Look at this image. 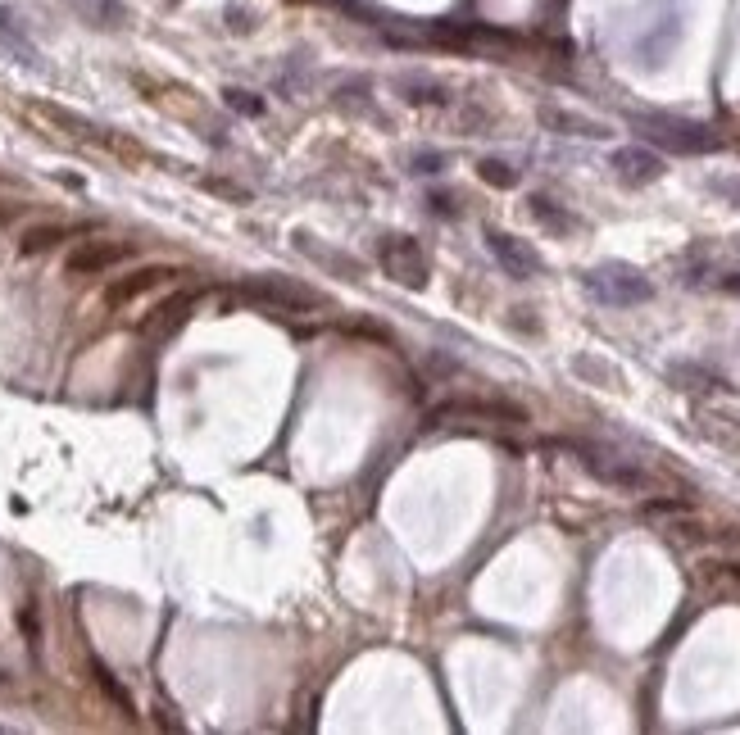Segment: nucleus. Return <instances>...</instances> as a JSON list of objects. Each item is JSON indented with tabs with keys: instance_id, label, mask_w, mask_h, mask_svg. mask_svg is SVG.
I'll return each mask as SVG.
<instances>
[{
	"instance_id": "obj_1",
	"label": "nucleus",
	"mask_w": 740,
	"mask_h": 735,
	"mask_svg": "<svg viewBox=\"0 0 740 735\" xmlns=\"http://www.w3.org/2000/svg\"><path fill=\"white\" fill-rule=\"evenodd\" d=\"M582 286L604 309H636V304L654 300V282L632 264H600L582 277Z\"/></svg>"
},
{
	"instance_id": "obj_2",
	"label": "nucleus",
	"mask_w": 740,
	"mask_h": 735,
	"mask_svg": "<svg viewBox=\"0 0 740 735\" xmlns=\"http://www.w3.org/2000/svg\"><path fill=\"white\" fill-rule=\"evenodd\" d=\"M632 128L641 132L650 146L672 150V155H709L722 141L713 137L704 123H691V118H672V114H636Z\"/></svg>"
},
{
	"instance_id": "obj_3",
	"label": "nucleus",
	"mask_w": 740,
	"mask_h": 735,
	"mask_svg": "<svg viewBox=\"0 0 740 735\" xmlns=\"http://www.w3.org/2000/svg\"><path fill=\"white\" fill-rule=\"evenodd\" d=\"M377 264H382V273L391 277L395 286H405V291H423L427 273H432L423 245H418L414 236H400V232H391V236L377 241Z\"/></svg>"
},
{
	"instance_id": "obj_4",
	"label": "nucleus",
	"mask_w": 740,
	"mask_h": 735,
	"mask_svg": "<svg viewBox=\"0 0 740 735\" xmlns=\"http://www.w3.org/2000/svg\"><path fill=\"white\" fill-rule=\"evenodd\" d=\"M241 300H255L268 314H314L318 309V295L296 277H255L241 286Z\"/></svg>"
},
{
	"instance_id": "obj_5",
	"label": "nucleus",
	"mask_w": 740,
	"mask_h": 735,
	"mask_svg": "<svg viewBox=\"0 0 740 735\" xmlns=\"http://www.w3.org/2000/svg\"><path fill=\"white\" fill-rule=\"evenodd\" d=\"M486 250L495 255V264L504 268V273L514 277V282H532L536 273H541V255L532 250V241H523V236H509V232H486Z\"/></svg>"
},
{
	"instance_id": "obj_6",
	"label": "nucleus",
	"mask_w": 740,
	"mask_h": 735,
	"mask_svg": "<svg viewBox=\"0 0 740 735\" xmlns=\"http://www.w3.org/2000/svg\"><path fill=\"white\" fill-rule=\"evenodd\" d=\"M459 422H509V427H518V422H527V413L514 409V404H477V400H454L432 413V427H459Z\"/></svg>"
},
{
	"instance_id": "obj_7",
	"label": "nucleus",
	"mask_w": 740,
	"mask_h": 735,
	"mask_svg": "<svg viewBox=\"0 0 740 735\" xmlns=\"http://www.w3.org/2000/svg\"><path fill=\"white\" fill-rule=\"evenodd\" d=\"M573 450L582 454L586 472H591V477H600L604 486H618V490H645V486H650V477H645V472L636 468V463L613 459V454L595 450V445H573Z\"/></svg>"
},
{
	"instance_id": "obj_8",
	"label": "nucleus",
	"mask_w": 740,
	"mask_h": 735,
	"mask_svg": "<svg viewBox=\"0 0 740 735\" xmlns=\"http://www.w3.org/2000/svg\"><path fill=\"white\" fill-rule=\"evenodd\" d=\"M128 255H132L128 241H82L78 250L64 259V268H69V277H96V273H105V268L123 264Z\"/></svg>"
},
{
	"instance_id": "obj_9",
	"label": "nucleus",
	"mask_w": 740,
	"mask_h": 735,
	"mask_svg": "<svg viewBox=\"0 0 740 735\" xmlns=\"http://www.w3.org/2000/svg\"><path fill=\"white\" fill-rule=\"evenodd\" d=\"M196 300H200L196 291H178V295H168V300H159L155 309H150V314L141 318L137 332H141V336H155V341H159V336H173V332H178V327L191 318Z\"/></svg>"
},
{
	"instance_id": "obj_10",
	"label": "nucleus",
	"mask_w": 740,
	"mask_h": 735,
	"mask_svg": "<svg viewBox=\"0 0 740 735\" xmlns=\"http://www.w3.org/2000/svg\"><path fill=\"white\" fill-rule=\"evenodd\" d=\"M613 173H618L627 187H650V182L663 177V159L645 146H622V150H613Z\"/></svg>"
},
{
	"instance_id": "obj_11",
	"label": "nucleus",
	"mask_w": 740,
	"mask_h": 735,
	"mask_svg": "<svg viewBox=\"0 0 740 735\" xmlns=\"http://www.w3.org/2000/svg\"><path fill=\"white\" fill-rule=\"evenodd\" d=\"M541 123L550 132H563V137H586V141H609L613 137L609 123L586 118V114H573V109H559V105H541Z\"/></svg>"
},
{
	"instance_id": "obj_12",
	"label": "nucleus",
	"mask_w": 740,
	"mask_h": 735,
	"mask_svg": "<svg viewBox=\"0 0 740 735\" xmlns=\"http://www.w3.org/2000/svg\"><path fill=\"white\" fill-rule=\"evenodd\" d=\"M168 277H178V273H173V268H159V264L137 268V273H128V277H119V282H109V286H105V304H109V309H119V304H132L137 295H146V291H155V286H164Z\"/></svg>"
},
{
	"instance_id": "obj_13",
	"label": "nucleus",
	"mask_w": 740,
	"mask_h": 735,
	"mask_svg": "<svg viewBox=\"0 0 740 735\" xmlns=\"http://www.w3.org/2000/svg\"><path fill=\"white\" fill-rule=\"evenodd\" d=\"M87 232L91 227H82V223H37L23 232L19 255H46V250H55L60 241H73V236H87Z\"/></svg>"
},
{
	"instance_id": "obj_14",
	"label": "nucleus",
	"mask_w": 740,
	"mask_h": 735,
	"mask_svg": "<svg viewBox=\"0 0 740 735\" xmlns=\"http://www.w3.org/2000/svg\"><path fill=\"white\" fill-rule=\"evenodd\" d=\"M395 91L409 100V105H450V87L436 78H400L395 82Z\"/></svg>"
},
{
	"instance_id": "obj_15",
	"label": "nucleus",
	"mask_w": 740,
	"mask_h": 735,
	"mask_svg": "<svg viewBox=\"0 0 740 735\" xmlns=\"http://www.w3.org/2000/svg\"><path fill=\"white\" fill-rule=\"evenodd\" d=\"M700 432L709 436L713 445H727V450H740V422L727 418V413H700Z\"/></svg>"
},
{
	"instance_id": "obj_16",
	"label": "nucleus",
	"mask_w": 740,
	"mask_h": 735,
	"mask_svg": "<svg viewBox=\"0 0 740 735\" xmlns=\"http://www.w3.org/2000/svg\"><path fill=\"white\" fill-rule=\"evenodd\" d=\"M527 205H532V218H536V223H541V227H550V232H559V236L577 232V218H573V214H563V209L554 205V200L532 196V200H527Z\"/></svg>"
},
{
	"instance_id": "obj_17",
	"label": "nucleus",
	"mask_w": 740,
	"mask_h": 735,
	"mask_svg": "<svg viewBox=\"0 0 740 735\" xmlns=\"http://www.w3.org/2000/svg\"><path fill=\"white\" fill-rule=\"evenodd\" d=\"M672 382H681V391H727V382L718 373H709V368H700V363L672 368Z\"/></svg>"
},
{
	"instance_id": "obj_18",
	"label": "nucleus",
	"mask_w": 740,
	"mask_h": 735,
	"mask_svg": "<svg viewBox=\"0 0 740 735\" xmlns=\"http://www.w3.org/2000/svg\"><path fill=\"white\" fill-rule=\"evenodd\" d=\"M700 581L713 590H727V595L740 599V563H704L700 568Z\"/></svg>"
},
{
	"instance_id": "obj_19",
	"label": "nucleus",
	"mask_w": 740,
	"mask_h": 735,
	"mask_svg": "<svg viewBox=\"0 0 740 735\" xmlns=\"http://www.w3.org/2000/svg\"><path fill=\"white\" fill-rule=\"evenodd\" d=\"M477 177H482L486 187H500V191L518 187V168L504 164V159H482V164H477Z\"/></svg>"
},
{
	"instance_id": "obj_20",
	"label": "nucleus",
	"mask_w": 740,
	"mask_h": 735,
	"mask_svg": "<svg viewBox=\"0 0 740 735\" xmlns=\"http://www.w3.org/2000/svg\"><path fill=\"white\" fill-rule=\"evenodd\" d=\"M91 677H96V686H100V690H105V695H109V699H114V704H119V708H123V713H128V717H132V695H128V690H123V686H119V677H114V672H109V667H105V663H91Z\"/></svg>"
},
{
	"instance_id": "obj_21",
	"label": "nucleus",
	"mask_w": 740,
	"mask_h": 735,
	"mask_svg": "<svg viewBox=\"0 0 740 735\" xmlns=\"http://www.w3.org/2000/svg\"><path fill=\"white\" fill-rule=\"evenodd\" d=\"M223 100H227V109H237V114H250V118H259V114H264V100H259L255 91L227 87V91H223Z\"/></svg>"
},
{
	"instance_id": "obj_22",
	"label": "nucleus",
	"mask_w": 740,
	"mask_h": 735,
	"mask_svg": "<svg viewBox=\"0 0 740 735\" xmlns=\"http://www.w3.org/2000/svg\"><path fill=\"white\" fill-rule=\"evenodd\" d=\"M200 187H205V191H218V196H227V200H237V205H241V200H250L246 187H232V182H223V177H205Z\"/></svg>"
},
{
	"instance_id": "obj_23",
	"label": "nucleus",
	"mask_w": 740,
	"mask_h": 735,
	"mask_svg": "<svg viewBox=\"0 0 740 735\" xmlns=\"http://www.w3.org/2000/svg\"><path fill=\"white\" fill-rule=\"evenodd\" d=\"M19 627H23V636H28V645H37V636H41V627H37V604H23V608H19Z\"/></svg>"
},
{
	"instance_id": "obj_24",
	"label": "nucleus",
	"mask_w": 740,
	"mask_h": 735,
	"mask_svg": "<svg viewBox=\"0 0 740 735\" xmlns=\"http://www.w3.org/2000/svg\"><path fill=\"white\" fill-rule=\"evenodd\" d=\"M441 168H445V155H432V150L414 155V173H441Z\"/></svg>"
},
{
	"instance_id": "obj_25",
	"label": "nucleus",
	"mask_w": 740,
	"mask_h": 735,
	"mask_svg": "<svg viewBox=\"0 0 740 735\" xmlns=\"http://www.w3.org/2000/svg\"><path fill=\"white\" fill-rule=\"evenodd\" d=\"M432 214L454 218V214H459V200H454V196H445V191H436V196H432Z\"/></svg>"
},
{
	"instance_id": "obj_26",
	"label": "nucleus",
	"mask_w": 740,
	"mask_h": 735,
	"mask_svg": "<svg viewBox=\"0 0 740 735\" xmlns=\"http://www.w3.org/2000/svg\"><path fill=\"white\" fill-rule=\"evenodd\" d=\"M709 286H718V291H727V295H740V273H713Z\"/></svg>"
},
{
	"instance_id": "obj_27",
	"label": "nucleus",
	"mask_w": 740,
	"mask_h": 735,
	"mask_svg": "<svg viewBox=\"0 0 740 735\" xmlns=\"http://www.w3.org/2000/svg\"><path fill=\"white\" fill-rule=\"evenodd\" d=\"M19 214H23V205H14V200H10V205H0V227L10 223V218H19Z\"/></svg>"
},
{
	"instance_id": "obj_28",
	"label": "nucleus",
	"mask_w": 740,
	"mask_h": 735,
	"mask_svg": "<svg viewBox=\"0 0 740 735\" xmlns=\"http://www.w3.org/2000/svg\"><path fill=\"white\" fill-rule=\"evenodd\" d=\"M5 686H10V672H5V667H0V690H5Z\"/></svg>"
}]
</instances>
